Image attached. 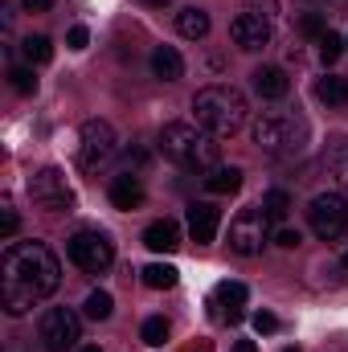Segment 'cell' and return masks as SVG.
Wrapping results in <instances>:
<instances>
[{"mask_svg": "<svg viewBox=\"0 0 348 352\" xmlns=\"http://www.w3.org/2000/svg\"><path fill=\"white\" fill-rule=\"evenodd\" d=\"M345 50H348V41H345Z\"/></svg>", "mask_w": 348, "mask_h": 352, "instance_id": "obj_41", "label": "cell"}, {"mask_svg": "<svg viewBox=\"0 0 348 352\" xmlns=\"http://www.w3.org/2000/svg\"><path fill=\"white\" fill-rule=\"evenodd\" d=\"M37 340L45 352H70L83 340V320L70 307H50L37 324Z\"/></svg>", "mask_w": 348, "mask_h": 352, "instance_id": "obj_9", "label": "cell"}, {"mask_svg": "<svg viewBox=\"0 0 348 352\" xmlns=\"http://www.w3.org/2000/svg\"><path fill=\"white\" fill-rule=\"evenodd\" d=\"M66 254H70V263L78 266V270L102 274L107 266L115 263V242H111L107 234H98V230H78V234L66 242Z\"/></svg>", "mask_w": 348, "mask_h": 352, "instance_id": "obj_8", "label": "cell"}, {"mask_svg": "<svg viewBox=\"0 0 348 352\" xmlns=\"http://www.w3.org/2000/svg\"><path fill=\"white\" fill-rule=\"evenodd\" d=\"M316 98L328 102V107H345L348 102V78H340V74H324V78L316 82Z\"/></svg>", "mask_w": 348, "mask_h": 352, "instance_id": "obj_21", "label": "cell"}, {"mask_svg": "<svg viewBox=\"0 0 348 352\" xmlns=\"http://www.w3.org/2000/svg\"><path fill=\"white\" fill-rule=\"evenodd\" d=\"M17 226H21V217H17V209L4 201V205H0V238H12V234H17Z\"/></svg>", "mask_w": 348, "mask_h": 352, "instance_id": "obj_30", "label": "cell"}, {"mask_svg": "<svg viewBox=\"0 0 348 352\" xmlns=\"http://www.w3.org/2000/svg\"><path fill=\"white\" fill-rule=\"evenodd\" d=\"M140 4H152V8H164V4H173V0H140Z\"/></svg>", "mask_w": 348, "mask_h": 352, "instance_id": "obj_37", "label": "cell"}, {"mask_svg": "<svg viewBox=\"0 0 348 352\" xmlns=\"http://www.w3.org/2000/svg\"><path fill=\"white\" fill-rule=\"evenodd\" d=\"M176 278H180V270H176L173 263H152V266H144V283H148L152 291H168V287H176Z\"/></svg>", "mask_w": 348, "mask_h": 352, "instance_id": "obj_22", "label": "cell"}, {"mask_svg": "<svg viewBox=\"0 0 348 352\" xmlns=\"http://www.w3.org/2000/svg\"><path fill=\"white\" fill-rule=\"evenodd\" d=\"M250 135L266 156H283V160L299 156L307 148V123L295 111H262L250 127Z\"/></svg>", "mask_w": 348, "mask_h": 352, "instance_id": "obj_4", "label": "cell"}, {"mask_svg": "<svg viewBox=\"0 0 348 352\" xmlns=\"http://www.w3.org/2000/svg\"><path fill=\"white\" fill-rule=\"evenodd\" d=\"M66 41H70V50H87V41H90L87 25H74V29H70V37H66Z\"/></svg>", "mask_w": 348, "mask_h": 352, "instance_id": "obj_33", "label": "cell"}, {"mask_svg": "<svg viewBox=\"0 0 348 352\" xmlns=\"http://www.w3.org/2000/svg\"><path fill=\"white\" fill-rule=\"evenodd\" d=\"M25 58L33 62V66H45V62H54V41L50 37H25Z\"/></svg>", "mask_w": 348, "mask_h": 352, "instance_id": "obj_23", "label": "cell"}, {"mask_svg": "<svg viewBox=\"0 0 348 352\" xmlns=\"http://www.w3.org/2000/svg\"><path fill=\"white\" fill-rule=\"evenodd\" d=\"M8 82H12L17 94H33V90H37V74H33L29 66H12V70H8Z\"/></svg>", "mask_w": 348, "mask_h": 352, "instance_id": "obj_27", "label": "cell"}, {"mask_svg": "<svg viewBox=\"0 0 348 352\" xmlns=\"http://www.w3.org/2000/svg\"><path fill=\"white\" fill-rule=\"evenodd\" d=\"M270 242V213L262 205L242 209L234 221H230V250L242 254V258H254L262 254V246Z\"/></svg>", "mask_w": 348, "mask_h": 352, "instance_id": "obj_6", "label": "cell"}, {"mask_svg": "<svg viewBox=\"0 0 348 352\" xmlns=\"http://www.w3.org/2000/svg\"><path fill=\"white\" fill-rule=\"evenodd\" d=\"M250 82L259 90V98H270V102L287 98V90H291V78H287L279 66H259V70L250 74Z\"/></svg>", "mask_w": 348, "mask_h": 352, "instance_id": "obj_17", "label": "cell"}, {"mask_svg": "<svg viewBox=\"0 0 348 352\" xmlns=\"http://www.w3.org/2000/svg\"><path fill=\"white\" fill-rule=\"evenodd\" d=\"M246 283H234V278H226V283H217V291H213V303L217 307H226L221 316L230 320V324H238L242 320V307H246Z\"/></svg>", "mask_w": 348, "mask_h": 352, "instance_id": "obj_15", "label": "cell"}, {"mask_svg": "<svg viewBox=\"0 0 348 352\" xmlns=\"http://www.w3.org/2000/svg\"><path fill=\"white\" fill-rule=\"evenodd\" d=\"M205 188H209L213 197L238 192V188H242V168H234V164H217V168H209V173H205Z\"/></svg>", "mask_w": 348, "mask_h": 352, "instance_id": "obj_20", "label": "cell"}, {"mask_svg": "<svg viewBox=\"0 0 348 352\" xmlns=\"http://www.w3.org/2000/svg\"><path fill=\"white\" fill-rule=\"evenodd\" d=\"M29 197L41 213H70L74 209V188L66 184L62 168H41L29 180Z\"/></svg>", "mask_w": 348, "mask_h": 352, "instance_id": "obj_10", "label": "cell"}, {"mask_svg": "<svg viewBox=\"0 0 348 352\" xmlns=\"http://www.w3.org/2000/svg\"><path fill=\"white\" fill-rule=\"evenodd\" d=\"M250 324H254V332H259V336H270V332H279V320H274L270 311H254V320H250Z\"/></svg>", "mask_w": 348, "mask_h": 352, "instance_id": "obj_31", "label": "cell"}, {"mask_svg": "<svg viewBox=\"0 0 348 352\" xmlns=\"http://www.w3.org/2000/svg\"><path fill=\"white\" fill-rule=\"evenodd\" d=\"M340 54H345V41H340L336 33H324V37H320V58H324V66H332Z\"/></svg>", "mask_w": 348, "mask_h": 352, "instance_id": "obj_29", "label": "cell"}, {"mask_svg": "<svg viewBox=\"0 0 348 352\" xmlns=\"http://www.w3.org/2000/svg\"><path fill=\"white\" fill-rule=\"evenodd\" d=\"M299 33L312 37V41H320V37L328 33V29H324V16H320V12H303V16H299Z\"/></svg>", "mask_w": 348, "mask_h": 352, "instance_id": "obj_28", "label": "cell"}, {"mask_svg": "<svg viewBox=\"0 0 348 352\" xmlns=\"http://www.w3.org/2000/svg\"><path fill=\"white\" fill-rule=\"evenodd\" d=\"M230 352H259V349H254V340H238Z\"/></svg>", "mask_w": 348, "mask_h": 352, "instance_id": "obj_36", "label": "cell"}, {"mask_svg": "<svg viewBox=\"0 0 348 352\" xmlns=\"http://www.w3.org/2000/svg\"><path fill=\"white\" fill-rule=\"evenodd\" d=\"M274 242H279V246H283V250H295V246H299V242H303V234H299V230H291V226H283V230H279V234H274Z\"/></svg>", "mask_w": 348, "mask_h": 352, "instance_id": "obj_32", "label": "cell"}, {"mask_svg": "<svg viewBox=\"0 0 348 352\" xmlns=\"http://www.w3.org/2000/svg\"><path fill=\"white\" fill-rule=\"evenodd\" d=\"M111 205L115 209H140L144 205V184L135 173H119L111 180Z\"/></svg>", "mask_w": 348, "mask_h": 352, "instance_id": "obj_16", "label": "cell"}, {"mask_svg": "<svg viewBox=\"0 0 348 352\" xmlns=\"http://www.w3.org/2000/svg\"><path fill=\"white\" fill-rule=\"evenodd\" d=\"M160 152H164L173 164L188 168V173H209V168H217L221 144H217V135H209L205 127L168 123V127L160 131Z\"/></svg>", "mask_w": 348, "mask_h": 352, "instance_id": "obj_2", "label": "cell"}, {"mask_svg": "<svg viewBox=\"0 0 348 352\" xmlns=\"http://www.w3.org/2000/svg\"><path fill=\"white\" fill-rule=\"evenodd\" d=\"M21 8L25 12H45V8H54V0H21Z\"/></svg>", "mask_w": 348, "mask_h": 352, "instance_id": "obj_35", "label": "cell"}, {"mask_svg": "<svg viewBox=\"0 0 348 352\" xmlns=\"http://www.w3.org/2000/svg\"><path fill=\"white\" fill-rule=\"evenodd\" d=\"M140 336H144V344H152V349H160V344L168 340V324H164L160 316H152V320H144V328H140Z\"/></svg>", "mask_w": 348, "mask_h": 352, "instance_id": "obj_26", "label": "cell"}, {"mask_svg": "<svg viewBox=\"0 0 348 352\" xmlns=\"http://www.w3.org/2000/svg\"><path fill=\"white\" fill-rule=\"evenodd\" d=\"M152 74H156L160 82L184 78V58L176 54L173 45H156V50H152Z\"/></svg>", "mask_w": 348, "mask_h": 352, "instance_id": "obj_18", "label": "cell"}, {"mask_svg": "<svg viewBox=\"0 0 348 352\" xmlns=\"http://www.w3.org/2000/svg\"><path fill=\"white\" fill-rule=\"evenodd\" d=\"M193 111H197V127H205L209 135H234L242 123H246V94L238 87H205L197 90L193 98Z\"/></svg>", "mask_w": 348, "mask_h": 352, "instance_id": "obj_3", "label": "cell"}, {"mask_svg": "<svg viewBox=\"0 0 348 352\" xmlns=\"http://www.w3.org/2000/svg\"><path fill=\"white\" fill-rule=\"evenodd\" d=\"M62 283V263L45 242H12L0 258V307L25 316L33 303L50 299Z\"/></svg>", "mask_w": 348, "mask_h": 352, "instance_id": "obj_1", "label": "cell"}, {"mask_svg": "<svg viewBox=\"0 0 348 352\" xmlns=\"http://www.w3.org/2000/svg\"><path fill=\"white\" fill-rule=\"evenodd\" d=\"M83 311H87V320H107V316L115 311V303H111L107 291H90L87 303H83Z\"/></svg>", "mask_w": 348, "mask_h": 352, "instance_id": "obj_25", "label": "cell"}, {"mask_svg": "<svg viewBox=\"0 0 348 352\" xmlns=\"http://www.w3.org/2000/svg\"><path fill=\"white\" fill-rule=\"evenodd\" d=\"M262 209L270 213V221H283V217L291 213V192H287V188H270V192L262 197Z\"/></svg>", "mask_w": 348, "mask_h": 352, "instance_id": "obj_24", "label": "cell"}, {"mask_svg": "<svg viewBox=\"0 0 348 352\" xmlns=\"http://www.w3.org/2000/svg\"><path fill=\"white\" fill-rule=\"evenodd\" d=\"M324 173H328V180H332L336 192H348V135H340V140L328 144V152H324Z\"/></svg>", "mask_w": 348, "mask_h": 352, "instance_id": "obj_13", "label": "cell"}, {"mask_svg": "<svg viewBox=\"0 0 348 352\" xmlns=\"http://www.w3.org/2000/svg\"><path fill=\"white\" fill-rule=\"evenodd\" d=\"M345 270H348V250H345Z\"/></svg>", "mask_w": 348, "mask_h": 352, "instance_id": "obj_39", "label": "cell"}, {"mask_svg": "<svg viewBox=\"0 0 348 352\" xmlns=\"http://www.w3.org/2000/svg\"><path fill=\"white\" fill-rule=\"evenodd\" d=\"M176 33H180V37H188V41H201V37L209 33V12H205V8H197V4L180 8V12H176Z\"/></svg>", "mask_w": 348, "mask_h": 352, "instance_id": "obj_19", "label": "cell"}, {"mask_svg": "<svg viewBox=\"0 0 348 352\" xmlns=\"http://www.w3.org/2000/svg\"><path fill=\"white\" fill-rule=\"evenodd\" d=\"M217 226H221V209H217V205H209V201L188 205V238H193L197 246L213 242V238H217Z\"/></svg>", "mask_w": 348, "mask_h": 352, "instance_id": "obj_12", "label": "cell"}, {"mask_svg": "<svg viewBox=\"0 0 348 352\" xmlns=\"http://www.w3.org/2000/svg\"><path fill=\"white\" fill-rule=\"evenodd\" d=\"M230 37L238 50H262V45H270V21L254 8H246L230 21Z\"/></svg>", "mask_w": 348, "mask_h": 352, "instance_id": "obj_11", "label": "cell"}, {"mask_svg": "<svg viewBox=\"0 0 348 352\" xmlns=\"http://www.w3.org/2000/svg\"><path fill=\"white\" fill-rule=\"evenodd\" d=\"M123 160H127V168H144V164H148V152H144V148H127Z\"/></svg>", "mask_w": 348, "mask_h": 352, "instance_id": "obj_34", "label": "cell"}, {"mask_svg": "<svg viewBox=\"0 0 348 352\" xmlns=\"http://www.w3.org/2000/svg\"><path fill=\"white\" fill-rule=\"evenodd\" d=\"M307 226H312V234L324 238V242L345 238L348 234V201H345V192L332 188V192L312 197V205H307Z\"/></svg>", "mask_w": 348, "mask_h": 352, "instance_id": "obj_7", "label": "cell"}, {"mask_svg": "<svg viewBox=\"0 0 348 352\" xmlns=\"http://www.w3.org/2000/svg\"><path fill=\"white\" fill-rule=\"evenodd\" d=\"M78 352H102V349H98V344H87V349H78Z\"/></svg>", "mask_w": 348, "mask_h": 352, "instance_id": "obj_38", "label": "cell"}, {"mask_svg": "<svg viewBox=\"0 0 348 352\" xmlns=\"http://www.w3.org/2000/svg\"><path fill=\"white\" fill-rule=\"evenodd\" d=\"M144 246H148L152 254H173L176 246H180V226H176L173 217L152 221V226L144 230Z\"/></svg>", "mask_w": 348, "mask_h": 352, "instance_id": "obj_14", "label": "cell"}, {"mask_svg": "<svg viewBox=\"0 0 348 352\" xmlns=\"http://www.w3.org/2000/svg\"><path fill=\"white\" fill-rule=\"evenodd\" d=\"M283 352H299V349H283Z\"/></svg>", "mask_w": 348, "mask_h": 352, "instance_id": "obj_40", "label": "cell"}, {"mask_svg": "<svg viewBox=\"0 0 348 352\" xmlns=\"http://www.w3.org/2000/svg\"><path fill=\"white\" fill-rule=\"evenodd\" d=\"M119 152V140H115V127L107 119H87L83 131H78V168L83 173H102Z\"/></svg>", "mask_w": 348, "mask_h": 352, "instance_id": "obj_5", "label": "cell"}]
</instances>
